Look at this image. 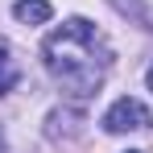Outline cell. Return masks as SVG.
Returning <instances> with one entry per match:
<instances>
[{
  "label": "cell",
  "instance_id": "obj_1",
  "mask_svg": "<svg viewBox=\"0 0 153 153\" xmlns=\"http://www.w3.org/2000/svg\"><path fill=\"white\" fill-rule=\"evenodd\" d=\"M42 54H46V71L58 79V87L71 100H91L103 87L108 66H112V50L103 33L83 17H71L62 29H54Z\"/></svg>",
  "mask_w": 153,
  "mask_h": 153
},
{
  "label": "cell",
  "instance_id": "obj_2",
  "mask_svg": "<svg viewBox=\"0 0 153 153\" xmlns=\"http://www.w3.org/2000/svg\"><path fill=\"white\" fill-rule=\"evenodd\" d=\"M153 124V116H149V108L141 100H116L108 112H103V128L108 132H137V128H149Z\"/></svg>",
  "mask_w": 153,
  "mask_h": 153
},
{
  "label": "cell",
  "instance_id": "obj_3",
  "mask_svg": "<svg viewBox=\"0 0 153 153\" xmlns=\"http://www.w3.org/2000/svg\"><path fill=\"white\" fill-rule=\"evenodd\" d=\"M13 13H17V21H25V25H46V21L54 17L50 0H17Z\"/></svg>",
  "mask_w": 153,
  "mask_h": 153
},
{
  "label": "cell",
  "instance_id": "obj_4",
  "mask_svg": "<svg viewBox=\"0 0 153 153\" xmlns=\"http://www.w3.org/2000/svg\"><path fill=\"white\" fill-rule=\"evenodd\" d=\"M79 124H83V116H79V112H50V128H46V132L58 141V137H75Z\"/></svg>",
  "mask_w": 153,
  "mask_h": 153
},
{
  "label": "cell",
  "instance_id": "obj_5",
  "mask_svg": "<svg viewBox=\"0 0 153 153\" xmlns=\"http://www.w3.org/2000/svg\"><path fill=\"white\" fill-rule=\"evenodd\" d=\"M13 83H17V62L8 58V50H0V95L13 91Z\"/></svg>",
  "mask_w": 153,
  "mask_h": 153
},
{
  "label": "cell",
  "instance_id": "obj_6",
  "mask_svg": "<svg viewBox=\"0 0 153 153\" xmlns=\"http://www.w3.org/2000/svg\"><path fill=\"white\" fill-rule=\"evenodd\" d=\"M145 83H149V91H153V66H149V71H145Z\"/></svg>",
  "mask_w": 153,
  "mask_h": 153
},
{
  "label": "cell",
  "instance_id": "obj_7",
  "mask_svg": "<svg viewBox=\"0 0 153 153\" xmlns=\"http://www.w3.org/2000/svg\"><path fill=\"white\" fill-rule=\"evenodd\" d=\"M0 149H4V137H0Z\"/></svg>",
  "mask_w": 153,
  "mask_h": 153
}]
</instances>
